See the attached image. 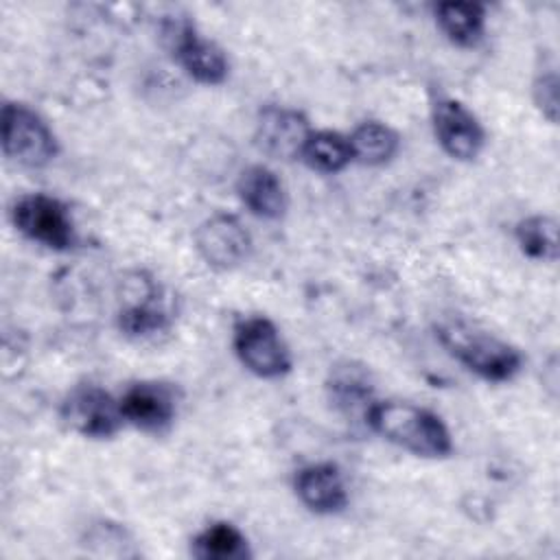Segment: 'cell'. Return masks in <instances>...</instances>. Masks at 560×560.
<instances>
[{"label":"cell","mask_w":560,"mask_h":560,"mask_svg":"<svg viewBox=\"0 0 560 560\" xmlns=\"http://www.w3.org/2000/svg\"><path fill=\"white\" fill-rule=\"evenodd\" d=\"M368 424L383 440L418 457H448L453 453L451 431L444 420L431 409L413 402H372L368 409Z\"/></svg>","instance_id":"1"},{"label":"cell","mask_w":560,"mask_h":560,"mask_svg":"<svg viewBox=\"0 0 560 560\" xmlns=\"http://www.w3.org/2000/svg\"><path fill=\"white\" fill-rule=\"evenodd\" d=\"M438 339L466 370L483 381H510L523 365V357L514 346L466 324L440 326Z\"/></svg>","instance_id":"2"},{"label":"cell","mask_w":560,"mask_h":560,"mask_svg":"<svg viewBox=\"0 0 560 560\" xmlns=\"http://www.w3.org/2000/svg\"><path fill=\"white\" fill-rule=\"evenodd\" d=\"M2 153L7 160L42 168L55 160L59 144L48 122L24 103H4L0 114Z\"/></svg>","instance_id":"3"},{"label":"cell","mask_w":560,"mask_h":560,"mask_svg":"<svg viewBox=\"0 0 560 560\" xmlns=\"http://www.w3.org/2000/svg\"><path fill=\"white\" fill-rule=\"evenodd\" d=\"M11 221L28 241L50 249L66 252L77 243V230L68 206L44 192L22 195L15 199L11 206Z\"/></svg>","instance_id":"4"},{"label":"cell","mask_w":560,"mask_h":560,"mask_svg":"<svg viewBox=\"0 0 560 560\" xmlns=\"http://www.w3.org/2000/svg\"><path fill=\"white\" fill-rule=\"evenodd\" d=\"M232 346L243 368L260 378H280L293 365L278 326L262 315L241 319L234 326Z\"/></svg>","instance_id":"5"},{"label":"cell","mask_w":560,"mask_h":560,"mask_svg":"<svg viewBox=\"0 0 560 560\" xmlns=\"http://www.w3.org/2000/svg\"><path fill=\"white\" fill-rule=\"evenodd\" d=\"M59 416L70 431L92 440L112 438L125 424L120 400L92 383L72 387L61 402Z\"/></svg>","instance_id":"6"},{"label":"cell","mask_w":560,"mask_h":560,"mask_svg":"<svg viewBox=\"0 0 560 560\" xmlns=\"http://www.w3.org/2000/svg\"><path fill=\"white\" fill-rule=\"evenodd\" d=\"M166 39L173 57L192 77L203 85H219L228 79L230 63L219 44L203 37L192 22L182 20L166 26Z\"/></svg>","instance_id":"7"},{"label":"cell","mask_w":560,"mask_h":560,"mask_svg":"<svg viewBox=\"0 0 560 560\" xmlns=\"http://www.w3.org/2000/svg\"><path fill=\"white\" fill-rule=\"evenodd\" d=\"M431 122L440 147L453 160L472 162L481 153L486 129L462 101L451 96L438 98L431 109Z\"/></svg>","instance_id":"8"},{"label":"cell","mask_w":560,"mask_h":560,"mask_svg":"<svg viewBox=\"0 0 560 560\" xmlns=\"http://www.w3.org/2000/svg\"><path fill=\"white\" fill-rule=\"evenodd\" d=\"M195 247L210 267L225 271L249 258L252 236L234 214L217 212L195 230Z\"/></svg>","instance_id":"9"},{"label":"cell","mask_w":560,"mask_h":560,"mask_svg":"<svg viewBox=\"0 0 560 560\" xmlns=\"http://www.w3.org/2000/svg\"><path fill=\"white\" fill-rule=\"evenodd\" d=\"M311 133L313 127L302 112L280 105H267L258 112L254 138L262 153L276 160H298L302 158L304 144Z\"/></svg>","instance_id":"10"},{"label":"cell","mask_w":560,"mask_h":560,"mask_svg":"<svg viewBox=\"0 0 560 560\" xmlns=\"http://www.w3.org/2000/svg\"><path fill=\"white\" fill-rule=\"evenodd\" d=\"M118 400L125 422L147 433H160L168 429L177 416L173 387L158 381L133 383Z\"/></svg>","instance_id":"11"},{"label":"cell","mask_w":560,"mask_h":560,"mask_svg":"<svg viewBox=\"0 0 560 560\" xmlns=\"http://www.w3.org/2000/svg\"><path fill=\"white\" fill-rule=\"evenodd\" d=\"M293 488L302 505L315 514H337L348 505V490L341 470L330 462L300 468Z\"/></svg>","instance_id":"12"},{"label":"cell","mask_w":560,"mask_h":560,"mask_svg":"<svg viewBox=\"0 0 560 560\" xmlns=\"http://www.w3.org/2000/svg\"><path fill=\"white\" fill-rule=\"evenodd\" d=\"M236 192L252 214L267 221L282 219L289 206L282 179L265 164L247 166L236 179Z\"/></svg>","instance_id":"13"},{"label":"cell","mask_w":560,"mask_h":560,"mask_svg":"<svg viewBox=\"0 0 560 560\" xmlns=\"http://www.w3.org/2000/svg\"><path fill=\"white\" fill-rule=\"evenodd\" d=\"M435 22L448 42L462 48L475 46L486 31V7L479 2H440Z\"/></svg>","instance_id":"14"},{"label":"cell","mask_w":560,"mask_h":560,"mask_svg":"<svg viewBox=\"0 0 560 560\" xmlns=\"http://www.w3.org/2000/svg\"><path fill=\"white\" fill-rule=\"evenodd\" d=\"M190 556L199 560H245L252 551L245 534L236 525L217 521L190 540Z\"/></svg>","instance_id":"15"},{"label":"cell","mask_w":560,"mask_h":560,"mask_svg":"<svg viewBox=\"0 0 560 560\" xmlns=\"http://www.w3.org/2000/svg\"><path fill=\"white\" fill-rule=\"evenodd\" d=\"M352 147V160L363 166H383L400 149L398 133L378 120H365L348 136Z\"/></svg>","instance_id":"16"},{"label":"cell","mask_w":560,"mask_h":560,"mask_svg":"<svg viewBox=\"0 0 560 560\" xmlns=\"http://www.w3.org/2000/svg\"><path fill=\"white\" fill-rule=\"evenodd\" d=\"M300 160L308 168L326 175L341 173L350 162H354L348 136L332 129H319V131L313 129Z\"/></svg>","instance_id":"17"},{"label":"cell","mask_w":560,"mask_h":560,"mask_svg":"<svg viewBox=\"0 0 560 560\" xmlns=\"http://www.w3.org/2000/svg\"><path fill=\"white\" fill-rule=\"evenodd\" d=\"M514 238L518 249L532 258V260H542V262H553L558 260V221L547 214H532L525 217L516 223L514 228Z\"/></svg>","instance_id":"18"},{"label":"cell","mask_w":560,"mask_h":560,"mask_svg":"<svg viewBox=\"0 0 560 560\" xmlns=\"http://www.w3.org/2000/svg\"><path fill=\"white\" fill-rule=\"evenodd\" d=\"M118 326L127 337L140 339V337H151L164 330L168 326V317L158 304L142 300L120 311Z\"/></svg>","instance_id":"19"},{"label":"cell","mask_w":560,"mask_h":560,"mask_svg":"<svg viewBox=\"0 0 560 560\" xmlns=\"http://www.w3.org/2000/svg\"><path fill=\"white\" fill-rule=\"evenodd\" d=\"M532 94H534V103L540 109V114L549 122H556L558 120V74H556V70L540 72L534 79Z\"/></svg>","instance_id":"20"}]
</instances>
